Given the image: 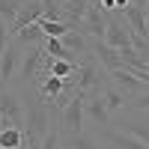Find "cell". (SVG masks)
I'll list each match as a JSON object with an SVG mask.
<instances>
[{
	"label": "cell",
	"instance_id": "1",
	"mask_svg": "<svg viewBox=\"0 0 149 149\" xmlns=\"http://www.w3.org/2000/svg\"><path fill=\"white\" fill-rule=\"evenodd\" d=\"M107 81H110V78H107V69L95 60L93 51L84 54V57L78 60V69H74V84H78V90H81L84 95H86V93H98Z\"/></svg>",
	"mask_w": 149,
	"mask_h": 149
},
{
	"label": "cell",
	"instance_id": "2",
	"mask_svg": "<svg viewBox=\"0 0 149 149\" xmlns=\"http://www.w3.org/2000/svg\"><path fill=\"white\" fill-rule=\"evenodd\" d=\"M0 119L6 125L24 128L27 125V102H24V93L15 86H0Z\"/></svg>",
	"mask_w": 149,
	"mask_h": 149
},
{
	"label": "cell",
	"instance_id": "3",
	"mask_svg": "<svg viewBox=\"0 0 149 149\" xmlns=\"http://www.w3.org/2000/svg\"><path fill=\"white\" fill-rule=\"evenodd\" d=\"M84 102H86V95L78 90L63 110H57V128L63 134V140H69V137L84 131Z\"/></svg>",
	"mask_w": 149,
	"mask_h": 149
},
{
	"label": "cell",
	"instance_id": "4",
	"mask_svg": "<svg viewBox=\"0 0 149 149\" xmlns=\"http://www.w3.org/2000/svg\"><path fill=\"white\" fill-rule=\"evenodd\" d=\"M84 119L95 128V134L113 125V119H110V110H107L104 98H102V90H98V93H86V102H84Z\"/></svg>",
	"mask_w": 149,
	"mask_h": 149
},
{
	"label": "cell",
	"instance_id": "5",
	"mask_svg": "<svg viewBox=\"0 0 149 149\" xmlns=\"http://www.w3.org/2000/svg\"><path fill=\"white\" fill-rule=\"evenodd\" d=\"M110 48H116V51H122V48H131V27L128 21L122 18V12H110L107 18V30H104V39Z\"/></svg>",
	"mask_w": 149,
	"mask_h": 149
},
{
	"label": "cell",
	"instance_id": "6",
	"mask_svg": "<svg viewBox=\"0 0 149 149\" xmlns=\"http://www.w3.org/2000/svg\"><path fill=\"white\" fill-rule=\"evenodd\" d=\"M107 18H110V12H104L102 6H93V9L84 15V21L78 24V30L86 36V39H104V30H107Z\"/></svg>",
	"mask_w": 149,
	"mask_h": 149
},
{
	"label": "cell",
	"instance_id": "7",
	"mask_svg": "<svg viewBox=\"0 0 149 149\" xmlns=\"http://www.w3.org/2000/svg\"><path fill=\"white\" fill-rule=\"evenodd\" d=\"M107 78H110V84L116 86V90H122L125 95H140V93H146V86L149 84H143L140 78H134V74L128 72V69H113V72H107Z\"/></svg>",
	"mask_w": 149,
	"mask_h": 149
},
{
	"label": "cell",
	"instance_id": "8",
	"mask_svg": "<svg viewBox=\"0 0 149 149\" xmlns=\"http://www.w3.org/2000/svg\"><path fill=\"white\" fill-rule=\"evenodd\" d=\"M98 137H102V143L107 149H149L146 143H140L137 137H131V134L125 131H119V128H104V131H98Z\"/></svg>",
	"mask_w": 149,
	"mask_h": 149
},
{
	"label": "cell",
	"instance_id": "9",
	"mask_svg": "<svg viewBox=\"0 0 149 149\" xmlns=\"http://www.w3.org/2000/svg\"><path fill=\"white\" fill-rule=\"evenodd\" d=\"M18 51H21V42H18V39H12V42L6 45L3 57H0V86H9V84H12V78H15L18 57H21Z\"/></svg>",
	"mask_w": 149,
	"mask_h": 149
},
{
	"label": "cell",
	"instance_id": "10",
	"mask_svg": "<svg viewBox=\"0 0 149 149\" xmlns=\"http://www.w3.org/2000/svg\"><path fill=\"white\" fill-rule=\"evenodd\" d=\"M95 6V0H66L63 6V21H69V24H74V27H78V24L84 21V15L86 12H90Z\"/></svg>",
	"mask_w": 149,
	"mask_h": 149
},
{
	"label": "cell",
	"instance_id": "11",
	"mask_svg": "<svg viewBox=\"0 0 149 149\" xmlns=\"http://www.w3.org/2000/svg\"><path fill=\"white\" fill-rule=\"evenodd\" d=\"M122 18L128 21V27H131L134 36L149 39V24H146V9H143V6H128L125 12H122Z\"/></svg>",
	"mask_w": 149,
	"mask_h": 149
},
{
	"label": "cell",
	"instance_id": "12",
	"mask_svg": "<svg viewBox=\"0 0 149 149\" xmlns=\"http://www.w3.org/2000/svg\"><path fill=\"white\" fill-rule=\"evenodd\" d=\"M63 146L66 149H107L98 134H86V131H81V134H74V137L63 140Z\"/></svg>",
	"mask_w": 149,
	"mask_h": 149
},
{
	"label": "cell",
	"instance_id": "13",
	"mask_svg": "<svg viewBox=\"0 0 149 149\" xmlns=\"http://www.w3.org/2000/svg\"><path fill=\"white\" fill-rule=\"evenodd\" d=\"M102 98H104V104H107L110 113H113V110H125V102H128V95L122 93V90H116L110 81L102 86Z\"/></svg>",
	"mask_w": 149,
	"mask_h": 149
},
{
	"label": "cell",
	"instance_id": "14",
	"mask_svg": "<svg viewBox=\"0 0 149 149\" xmlns=\"http://www.w3.org/2000/svg\"><path fill=\"white\" fill-rule=\"evenodd\" d=\"M36 24L42 27V33L48 36V39H63V36H69V33L74 30V24H69V21H48V18H39Z\"/></svg>",
	"mask_w": 149,
	"mask_h": 149
},
{
	"label": "cell",
	"instance_id": "15",
	"mask_svg": "<svg viewBox=\"0 0 149 149\" xmlns=\"http://www.w3.org/2000/svg\"><path fill=\"white\" fill-rule=\"evenodd\" d=\"M21 146H24V128L6 125L0 131V149H21Z\"/></svg>",
	"mask_w": 149,
	"mask_h": 149
},
{
	"label": "cell",
	"instance_id": "16",
	"mask_svg": "<svg viewBox=\"0 0 149 149\" xmlns=\"http://www.w3.org/2000/svg\"><path fill=\"white\" fill-rule=\"evenodd\" d=\"M24 3H27V0H0V18L9 24V33H12V24H15V18H18Z\"/></svg>",
	"mask_w": 149,
	"mask_h": 149
},
{
	"label": "cell",
	"instance_id": "17",
	"mask_svg": "<svg viewBox=\"0 0 149 149\" xmlns=\"http://www.w3.org/2000/svg\"><path fill=\"white\" fill-rule=\"evenodd\" d=\"M119 131H125V134H131V137H137L140 143H146V146H149V128L143 125V122H131V119H122V122H119Z\"/></svg>",
	"mask_w": 149,
	"mask_h": 149
},
{
	"label": "cell",
	"instance_id": "18",
	"mask_svg": "<svg viewBox=\"0 0 149 149\" xmlns=\"http://www.w3.org/2000/svg\"><path fill=\"white\" fill-rule=\"evenodd\" d=\"M125 110H143V113H146V110H149V90L140 93V95H134L131 102H125Z\"/></svg>",
	"mask_w": 149,
	"mask_h": 149
},
{
	"label": "cell",
	"instance_id": "19",
	"mask_svg": "<svg viewBox=\"0 0 149 149\" xmlns=\"http://www.w3.org/2000/svg\"><path fill=\"white\" fill-rule=\"evenodd\" d=\"M57 3H60V6H63V3H66V0H57Z\"/></svg>",
	"mask_w": 149,
	"mask_h": 149
},
{
	"label": "cell",
	"instance_id": "20",
	"mask_svg": "<svg viewBox=\"0 0 149 149\" xmlns=\"http://www.w3.org/2000/svg\"><path fill=\"white\" fill-rule=\"evenodd\" d=\"M63 149H66V146H63Z\"/></svg>",
	"mask_w": 149,
	"mask_h": 149
}]
</instances>
